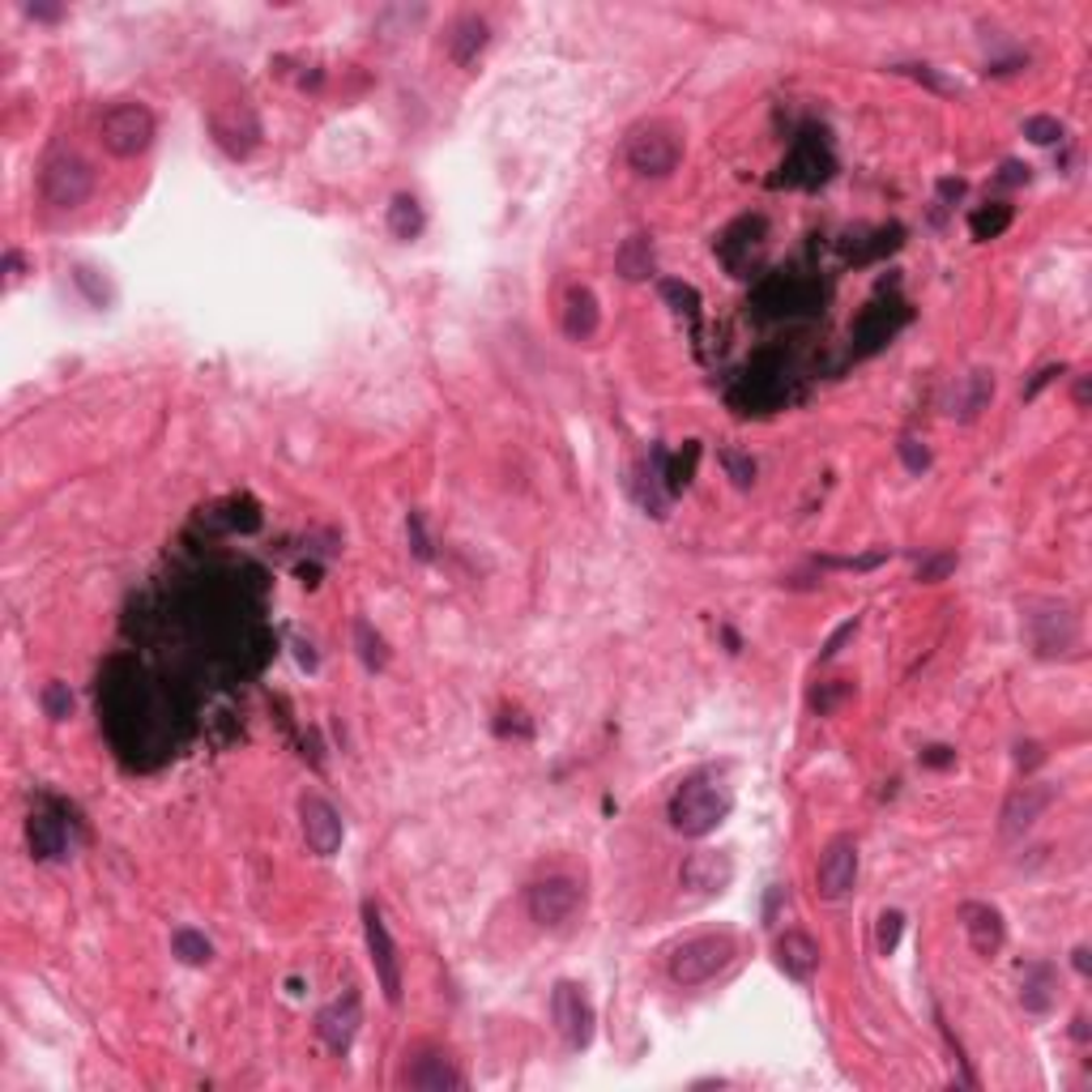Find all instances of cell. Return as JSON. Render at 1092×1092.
<instances>
[{
  "mask_svg": "<svg viewBox=\"0 0 1092 1092\" xmlns=\"http://www.w3.org/2000/svg\"><path fill=\"white\" fill-rule=\"evenodd\" d=\"M725 815H730V794H725L717 781H704V777L682 781L670 798V824L682 837H709Z\"/></svg>",
  "mask_w": 1092,
  "mask_h": 1092,
  "instance_id": "cell-1",
  "label": "cell"
},
{
  "mask_svg": "<svg viewBox=\"0 0 1092 1092\" xmlns=\"http://www.w3.org/2000/svg\"><path fill=\"white\" fill-rule=\"evenodd\" d=\"M730 961H735V939L730 935H700V939H688V943L674 947L670 977L678 986H704Z\"/></svg>",
  "mask_w": 1092,
  "mask_h": 1092,
  "instance_id": "cell-2",
  "label": "cell"
},
{
  "mask_svg": "<svg viewBox=\"0 0 1092 1092\" xmlns=\"http://www.w3.org/2000/svg\"><path fill=\"white\" fill-rule=\"evenodd\" d=\"M99 132H103V146L116 158H136L154 146L158 124H154V111L146 103H116L99 120Z\"/></svg>",
  "mask_w": 1092,
  "mask_h": 1092,
  "instance_id": "cell-3",
  "label": "cell"
},
{
  "mask_svg": "<svg viewBox=\"0 0 1092 1092\" xmlns=\"http://www.w3.org/2000/svg\"><path fill=\"white\" fill-rule=\"evenodd\" d=\"M43 201L56 205V209H77L90 201L95 193V167H90L81 154H52L43 163Z\"/></svg>",
  "mask_w": 1092,
  "mask_h": 1092,
  "instance_id": "cell-4",
  "label": "cell"
},
{
  "mask_svg": "<svg viewBox=\"0 0 1092 1092\" xmlns=\"http://www.w3.org/2000/svg\"><path fill=\"white\" fill-rule=\"evenodd\" d=\"M627 167L636 175H649V179H662L678 167L682 158V146H678V132L666 128V124H641L631 136H627Z\"/></svg>",
  "mask_w": 1092,
  "mask_h": 1092,
  "instance_id": "cell-5",
  "label": "cell"
},
{
  "mask_svg": "<svg viewBox=\"0 0 1092 1092\" xmlns=\"http://www.w3.org/2000/svg\"><path fill=\"white\" fill-rule=\"evenodd\" d=\"M363 935H368V955H372V969H376V982L384 990L389 1003H401V961H397V943L384 926V914L376 904H363Z\"/></svg>",
  "mask_w": 1092,
  "mask_h": 1092,
  "instance_id": "cell-6",
  "label": "cell"
},
{
  "mask_svg": "<svg viewBox=\"0 0 1092 1092\" xmlns=\"http://www.w3.org/2000/svg\"><path fill=\"white\" fill-rule=\"evenodd\" d=\"M525 909L538 926H560L580 909V884L572 875H546V879L529 884Z\"/></svg>",
  "mask_w": 1092,
  "mask_h": 1092,
  "instance_id": "cell-7",
  "label": "cell"
},
{
  "mask_svg": "<svg viewBox=\"0 0 1092 1092\" xmlns=\"http://www.w3.org/2000/svg\"><path fill=\"white\" fill-rule=\"evenodd\" d=\"M551 1020L564 1037L568 1050H585L589 1041H594V1008H589V998L580 986L572 982H560L555 994H551Z\"/></svg>",
  "mask_w": 1092,
  "mask_h": 1092,
  "instance_id": "cell-8",
  "label": "cell"
},
{
  "mask_svg": "<svg viewBox=\"0 0 1092 1092\" xmlns=\"http://www.w3.org/2000/svg\"><path fill=\"white\" fill-rule=\"evenodd\" d=\"M401 1084L423 1088V1092H444V1088H462L466 1075L457 1071V1063H452L440 1045H415V1050L405 1054Z\"/></svg>",
  "mask_w": 1092,
  "mask_h": 1092,
  "instance_id": "cell-9",
  "label": "cell"
},
{
  "mask_svg": "<svg viewBox=\"0 0 1092 1092\" xmlns=\"http://www.w3.org/2000/svg\"><path fill=\"white\" fill-rule=\"evenodd\" d=\"M299 828H303V841L316 858H333L342 849V837H346L342 815L333 811V802L316 798V794L299 798Z\"/></svg>",
  "mask_w": 1092,
  "mask_h": 1092,
  "instance_id": "cell-10",
  "label": "cell"
},
{
  "mask_svg": "<svg viewBox=\"0 0 1092 1092\" xmlns=\"http://www.w3.org/2000/svg\"><path fill=\"white\" fill-rule=\"evenodd\" d=\"M858 879V841L853 837H833L819 853V871H815V884H819V896L824 900H841L849 896Z\"/></svg>",
  "mask_w": 1092,
  "mask_h": 1092,
  "instance_id": "cell-11",
  "label": "cell"
},
{
  "mask_svg": "<svg viewBox=\"0 0 1092 1092\" xmlns=\"http://www.w3.org/2000/svg\"><path fill=\"white\" fill-rule=\"evenodd\" d=\"M1050 802H1054V790H1050V786H1041V781L1012 790L1008 802H1003V824H998V833H1003L1008 841L1024 837V833L1037 824V819L1045 815V806H1050Z\"/></svg>",
  "mask_w": 1092,
  "mask_h": 1092,
  "instance_id": "cell-12",
  "label": "cell"
},
{
  "mask_svg": "<svg viewBox=\"0 0 1092 1092\" xmlns=\"http://www.w3.org/2000/svg\"><path fill=\"white\" fill-rule=\"evenodd\" d=\"M682 888H692L700 896H713V892H725L735 879V862L730 853H717V849H700L692 853L688 862H682V871H678Z\"/></svg>",
  "mask_w": 1092,
  "mask_h": 1092,
  "instance_id": "cell-13",
  "label": "cell"
},
{
  "mask_svg": "<svg viewBox=\"0 0 1092 1092\" xmlns=\"http://www.w3.org/2000/svg\"><path fill=\"white\" fill-rule=\"evenodd\" d=\"M961 922H965V935H969V947L977 955H998L1003 951V939H1008V926H1003V914H998L994 904H982V900H969L961 904Z\"/></svg>",
  "mask_w": 1092,
  "mask_h": 1092,
  "instance_id": "cell-14",
  "label": "cell"
},
{
  "mask_svg": "<svg viewBox=\"0 0 1092 1092\" xmlns=\"http://www.w3.org/2000/svg\"><path fill=\"white\" fill-rule=\"evenodd\" d=\"M363 1024V1003H358V994L350 990L346 998H338V1003H329L321 1016H316V1033H321V1041L329 1045L333 1054H346L350 1050V1041Z\"/></svg>",
  "mask_w": 1092,
  "mask_h": 1092,
  "instance_id": "cell-15",
  "label": "cell"
},
{
  "mask_svg": "<svg viewBox=\"0 0 1092 1092\" xmlns=\"http://www.w3.org/2000/svg\"><path fill=\"white\" fill-rule=\"evenodd\" d=\"M1028 631H1033V645L1037 653H1067L1079 636V623L1067 606H1045L1041 615H1028Z\"/></svg>",
  "mask_w": 1092,
  "mask_h": 1092,
  "instance_id": "cell-16",
  "label": "cell"
},
{
  "mask_svg": "<svg viewBox=\"0 0 1092 1092\" xmlns=\"http://www.w3.org/2000/svg\"><path fill=\"white\" fill-rule=\"evenodd\" d=\"M772 955H777L781 973L794 977V982H811L819 973V943L806 930H786L777 939V947H772Z\"/></svg>",
  "mask_w": 1092,
  "mask_h": 1092,
  "instance_id": "cell-17",
  "label": "cell"
},
{
  "mask_svg": "<svg viewBox=\"0 0 1092 1092\" xmlns=\"http://www.w3.org/2000/svg\"><path fill=\"white\" fill-rule=\"evenodd\" d=\"M598 321H602V312H598V299L589 287H572L568 299H564V333L572 342H585V338H594L598 333Z\"/></svg>",
  "mask_w": 1092,
  "mask_h": 1092,
  "instance_id": "cell-18",
  "label": "cell"
},
{
  "mask_svg": "<svg viewBox=\"0 0 1092 1092\" xmlns=\"http://www.w3.org/2000/svg\"><path fill=\"white\" fill-rule=\"evenodd\" d=\"M487 39H491V26H487V18H478V14H466V18H457L448 26V56L457 60V65H474L478 60V52L487 48Z\"/></svg>",
  "mask_w": 1092,
  "mask_h": 1092,
  "instance_id": "cell-19",
  "label": "cell"
},
{
  "mask_svg": "<svg viewBox=\"0 0 1092 1092\" xmlns=\"http://www.w3.org/2000/svg\"><path fill=\"white\" fill-rule=\"evenodd\" d=\"M1054 998H1059V982H1054V969L1050 965H1033L1024 973V986H1020V1003L1037 1016H1045L1054 1008Z\"/></svg>",
  "mask_w": 1092,
  "mask_h": 1092,
  "instance_id": "cell-20",
  "label": "cell"
},
{
  "mask_svg": "<svg viewBox=\"0 0 1092 1092\" xmlns=\"http://www.w3.org/2000/svg\"><path fill=\"white\" fill-rule=\"evenodd\" d=\"M26 837H30V853L43 858V862L65 853V824H60V819H52V815H43V811L30 815Z\"/></svg>",
  "mask_w": 1092,
  "mask_h": 1092,
  "instance_id": "cell-21",
  "label": "cell"
},
{
  "mask_svg": "<svg viewBox=\"0 0 1092 1092\" xmlns=\"http://www.w3.org/2000/svg\"><path fill=\"white\" fill-rule=\"evenodd\" d=\"M423 226H427L423 205H419L415 197H409V193H397L393 205H389V231H393L397 240H419V235H423Z\"/></svg>",
  "mask_w": 1092,
  "mask_h": 1092,
  "instance_id": "cell-22",
  "label": "cell"
},
{
  "mask_svg": "<svg viewBox=\"0 0 1092 1092\" xmlns=\"http://www.w3.org/2000/svg\"><path fill=\"white\" fill-rule=\"evenodd\" d=\"M615 265H619V273H623L627 282L649 278V273H653V244H649V235H631V240H623Z\"/></svg>",
  "mask_w": 1092,
  "mask_h": 1092,
  "instance_id": "cell-23",
  "label": "cell"
},
{
  "mask_svg": "<svg viewBox=\"0 0 1092 1092\" xmlns=\"http://www.w3.org/2000/svg\"><path fill=\"white\" fill-rule=\"evenodd\" d=\"M781 171H786V175H781L786 184H819V179L828 175V163L819 158V146H798L794 158H790Z\"/></svg>",
  "mask_w": 1092,
  "mask_h": 1092,
  "instance_id": "cell-24",
  "label": "cell"
},
{
  "mask_svg": "<svg viewBox=\"0 0 1092 1092\" xmlns=\"http://www.w3.org/2000/svg\"><path fill=\"white\" fill-rule=\"evenodd\" d=\"M1012 205H1003V201H994V205H982V209H973L969 214V231H973V240H998L1012 226Z\"/></svg>",
  "mask_w": 1092,
  "mask_h": 1092,
  "instance_id": "cell-25",
  "label": "cell"
},
{
  "mask_svg": "<svg viewBox=\"0 0 1092 1092\" xmlns=\"http://www.w3.org/2000/svg\"><path fill=\"white\" fill-rule=\"evenodd\" d=\"M171 951H175L184 965H209V961H214V943H209L201 930H193V926H179V930L171 935Z\"/></svg>",
  "mask_w": 1092,
  "mask_h": 1092,
  "instance_id": "cell-26",
  "label": "cell"
},
{
  "mask_svg": "<svg viewBox=\"0 0 1092 1092\" xmlns=\"http://www.w3.org/2000/svg\"><path fill=\"white\" fill-rule=\"evenodd\" d=\"M354 645H358V657L368 670H384L389 666V645H384V636L372 631L368 619H354Z\"/></svg>",
  "mask_w": 1092,
  "mask_h": 1092,
  "instance_id": "cell-27",
  "label": "cell"
},
{
  "mask_svg": "<svg viewBox=\"0 0 1092 1092\" xmlns=\"http://www.w3.org/2000/svg\"><path fill=\"white\" fill-rule=\"evenodd\" d=\"M900 321H904V316H900ZM900 321H888L879 303H875V307H867V316H862V321H858V342H862V350H875V346H884V342L896 333V325H900Z\"/></svg>",
  "mask_w": 1092,
  "mask_h": 1092,
  "instance_id": "cell-28",
  "label": "cell"
},
{
  "mask_svg": "<svg viewBox=\"0 0 1092 1092\" xmlns=\"http://www.w3.org/2000/svg\"><path fill=\"white\" fill-rule=\"evenodd\" d=\"M43 713H48L52 721H65L73 713V692H69V682H48L43 688Z\"/></svg>",
  "mask_w": 1092,
  "mask_h": 1092,
  "instance_id": "cell-29",
  "label": "cell"
},
{
  "mask_svg": "<svg viewBox=\"0 0 1092 1092\" xmlns=\"http://www.w3.org/2000/svg\"><path fill=\"white\" fill-rule=\"evenodd\" d=\"M721 466H725V474L735 478V487H751V482H755V462L743 457L739 448H725V452H721Z\"/></svg>",
  "mask_w": 1092,
  "mask_h": 1092,
  "instance_id": "cell-30",
  "label": "cell"
},
{
  "mask_svg": "<svg viewBox=\"0 0 1092 1092\" xmlns=\"http://www.w3.org/2000/svg\"><path fill=\"white\" fill-rule=\"evenodd\" d=\"M1024 136H1028V142H1037V146H1054L1063 136V124L1050 120V116H1033V120H1024Z\"/></svg>",
  "mask_w": 1092,
  "mask_h": 1092,
  "instance_id": "cell-31",
  "label": "cell"
},
{
  "mask_svg": "<svg viewBox=\"0 0 1092 1092\" xmlns=\"http://www.w3.org/2000/svg\"><path fill=\"white\" fill-rule=\"evenodd\" d=\"M845 696H853V682H849V678H833L828 688H819V692L811 696V704H815L819 713H833V709H837Z\"/></svg>",
  "mask_w": 1092,
  "mask_h": 1092,
  "instance_id": "cell-32",
  "label": "cell"
},
{
  "mask_svg": "<svg viewBox=\"0 0 1092 1092\" xmlns=\"http://www.w3.org/2000/svg\"><path fill=\"white\" fill-rule=\"evenodd\" d=\"M951 572H955V555H951V551H939V555H930V560L918 564V580H922V585H935V580H943V576H951Z\"/></svg>",
  "mask_w": 1092,
  "mask_h": 1092,
  "instance_id": "cell-33",
  "label": "cell"
},
{
  "mask_svg": "<svg viewBox=\"0 0 1092 1092\" xmlns=\"http://www.w3.org/2000/svg\"><path fill=\"white\" fill-rule=\"evenodd\" d=\"M900 930H904V914H896V909H888V914L879 918V951L892 955L896 943H900Z\"/></svg>",
  "mask_w": 1092,
  "mask_h": 1092,
  "instance_id": "cell-34",
  "label": "cell"
},
{
  "mask_svg": "<svg viewBox=\"0 0 1092 1092\" xmlns=\"http://www.w3.org/2000/svg\"><path fill=\"white\" fill-rule=\"evenodd\" d=\"M900 462L914 470V474H922V470L930 466V448H926L922 440H914V436H904V440H900Z\"/></svg>",
  "mask_w": 1092,
  "mask_h": 1092,
  "instance_id": "cell-35",
  "label": "cell"
},
{
  "mask_svg": "<svg viewBox=\"0 0 1092 1092\" xmlns=\"http://www.w3.org/2000/svg\"><path fill=\"white\" fill-rule=\"evenodd\" d=\"M405 533H409V551H415L419 560H431V542H427V529H423V517H419V513H409Z\"/></svg>",
  "mask_w": 1092,
  "mask_h": 1092,
  "instance_id": "cell-36",
  "label": "cell"
},
{
  "mask_svg": "<svg viewBox=\"0 0 1092 1092\" xmlns=\"http://www.w3.org/2000/svg\"><path fill=\"white\" fill-rule=\"evenodd\" d=\"M662 295H666V299H674V303H678V312H688V316H696V307H700L696 291H692V287H682V282H662Z\"/></svg>",
  "mask_w": 1092,
  "mask_h": 1092,
  "instance_id": "cell-37",
  "label": "cell"
},
{
  "mask_svg": "<svg viewBox=\"0 0 1092 1092\" xmlns=\"http://www.w3.org/2000/svg\"><path fill=\"white\" fill-rule=\"evenodd\" d=\"M1063 372H1067V368H1063V363H1050V368H1041V372H1037V376H1033V380L1024 384V401H1033V397H1037V393H1041L1045 384H1050L1054 376H1063Z\"/></svg>",
  "mask_w": 1092,
  "mask_h": 1092,
  "instance_id": "cell-38",
  "label": "cell"
},
{
  "mask_svg": "<svg viewBox=\"0 0 1092 1092\" xmlns=\"http://www.w3.org/2000/svg\"><path fill=\"white\" fill-rule=\"evenodd\" d=\"M853 631H858V619H849V623H841V627L833 631V641H828L824 649H819V657H833V653H837V649H841V645L849 641V636H853Z\"/></svg>",
  "mask_w": 1092,
  "mask_h": 1092,
  "instance_id": "cell-39",
  "label": "cell"
},
{
  "mask_svg": "<svg viewBox=\"0 0 1092 1092\" xmlns=\"http://www.w3.org/2000/svg\"><path fill=\"white\" fill-rule=\"evenodd\" d=\"M922 764L947 768V764H955V751H951V747H926V751H922Z\"/></svg>",
  "mask_w": 1092,
  "mask_h": 1092,
  "instance_id": "cell-40",
  "label": "cell"
},
{
  "mask_svg": "<svg viewBox=\"0 0 1092 1092\" xmlns=\"http://www.w3.org/2000/svg\"><path fill=\"white\" fill-rule=\"evenodd\" d=\"M1041 760H1045V755H1041L1037 743H1020V747H1016V764H1020V768H1033V764H1041Z\"/></svg>",
  "mask_w": 1092,
  "mask_h": 1092,
  "instance_id": "cell-41",
  "label": "cell"
},
{
  "mask_svg": "<svg viewBox=\"0 0 1092 1092\" xmlns=\"http://www.w3.org/2000/svg\"><path fill=\"white\" fill-rule=\"evenodd\" d=\"M1024 179H1028V167H1020V163L1003 167V184H1024Z\"/></svg>",
  "mask_w": 1092,
  "mask_h": 1092,
  "instance_id": "cell-42",
  "label": "cell"
},
{
  "mask_svg": "<svg viewBox=\"0 0 1092 1092\" xmlns=\"http://www.w3.org/2000/svg\"><path fill=\"white\" fill-rule=\"evenodd\" d=\"M26 14H30V18H43V22H56L65 9H56V5H26Z\"/></svg>",
  "mask_w": 1092,
  "mask_h": 1092,
  "instance_id": "cell-43",
  "label": "cell"
},
{
  "mask_svg": "<svg viewBox=\"0 0 1092 1092\" xmlns=\"http://www.w3.org/2000/svg\"><path fill=\"white\" fill-rule=\"evenodd\" d=\"M939 193H943V197H961V193H965V184H961V179H943V184H939Z\"/></svg>",
  "mask_w": 1092,
  "mask_h": 1092,
  "instance_id": "cell-44",
  "label": "cell"
},
{
  "mask_svg": "<svg viewBox=\"0 0 1092 1092\" xmlns=\"http://www.w3.org/2000/svg\"><path fill=\"white\" fill-rule=\"evenodd\" d=\"M1075 405H1079V409L1088 405V376H1079V380H1075Z\"/></svg>",
  "mask_w": 1092,
  "mask_h": 1092,
  "instance_id": "cell-45",
  "label": "cell"
},
{
  "mask_svg": "<svg viewBox=\"0 0 1092 1092\" xmlns=\"http://www.w3.org/2000/svg\"><path fill=\"white\" fill-rule=\"evenodd\" d=\"M1075 969L1088 973V947H1075Z\"/></svg>",
  "mask_w": 1092,
  "mask_h": 1092,
  "instance_id": "cell-46",
  "label": "cell"
}]
</instances>
